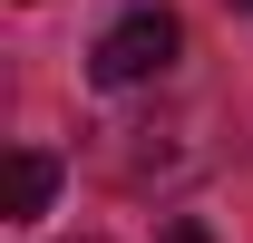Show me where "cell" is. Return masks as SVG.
Listing matches in <instances>:
<instances>
[{
  "label": "cell",
  "instance_id": "obj_2",
  "mask_svg": "<svg viewBox=\"0 0 253 243\" xmlns=\"http://www.w3.org/2000/svg\"><path fill=\"white\" fill-rule=\"evenodd\" d=\"M49 195H59V156L20 146L10 165H0V214H10V224H39V214H49Z\"/></svg>",
  "mask_w": 253,
  "mask_h": 243
},
{
  "label": "cell",
  "instance_id": "obj_4",
  "mask_svg": "<svg viewBox=\"0 0 253 243\" xmlns=\"http://www.w3.org/2000/svg\"><path fill=\"white\" fill-rule=\"evenodd\" d=\"M234 10H253V0H234Z\"/></svg>",
  "mask_w": 253,
  "mask_h": 243
},
{
  "label": "cell",
  "instance_id": "obj_3",
  "mask_svg": "<svg viewBox=\"0 0 253 243\" xmlns=\"http://www.w3.org/2000/svg\"><path fill=\"white\" fill-rule=\"evenodd\" d=\"M166 243H214V234H205L195 214H175V224H166Z\"/></svg>",
  "mask_w": 253,
  "mask_h": 243
},
{
  "label": "cell",
  "instance_id": "obj_1",
  "mask_svg": "<svg viewBox=\"0 0 253 243\" xmlns=\"http://www.w3.org/2000/svg\"><path fill=\"white\" fill-rule=\"evenodd\" d=\"M175 49H185V20L146 0V10H126V20H107V30H97L88 78H97V88H146V78H166V68H175Z\"/></svg>",
  "mask_w": 253,
  "mask_h": 243
}]
</instances>
